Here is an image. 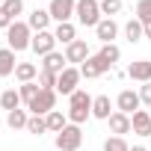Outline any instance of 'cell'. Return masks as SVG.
Returning a JSON list of instances; mask_svg holds the SVG:
<instances>
[{
	"label": "cell",
	"mask_w": 151,
	"mask_h": 151,
	"mask_svg": "<svg viewBox=\"0 0 151 151\" xmlns=\"http://www.w3.org/2000/svg\"><path fill=\"white\" fill-rule=\"evenodd\" d=\"M0 6H3V0H0Z\"/></svg>",
	"instance_id": "cell-38"
},
{
	"label": "cell",
	"mask_w": 151,
	"mask_h": 151,
	"mask_svg": "<svg viewBox=\"0 0 151 151\" xmlns=\"http://www.w3.org/2000/svg\"><path fill=\"white\" fill-rule=\"evenodd\" d=\"M107 122H110V130H113L116 136H124V133H130V130H133L130 116H124V113H119V110H116V113H113Z\"/></svg>",
	"instance_id": "cell-16"
},
{
	"label": "cell",
	"mask_w": 151,
	"mask_h": 151,
	"mask_svg": "<svg viewBox=\"0 0 151 151\" xmlns=\"http://www.w3.org/2000/svg\"><path fill=\"white\" fill-rule=\"evenodd\" d=\"M53 36H56V42H62L65 47H68L71 42H77V30H74V24H71V21H65V24H56Z\"/></svg>",
	"instance_id": "cell-19"
},
{
	"label": "cell",
	"mask_w": 151,
	"mask_h": 151,
	"mask_svg": "<svg viewBox=\"0 0 151 151\" xmlns=\"http://www.w3.org/2000/svg\"><path fill=\"white\" fill-rule=\"evenodd\" d=\"M110 110H113V104H110V95H98V98L92 101V116H95V119H104V122H107V119L113 116Z\"/></svg>",
	"instance_id": "cell-21"
},
{
	"label": "cell",
	"mask_w": 151,
	"mask_h": 151,
	"mask_svg": "<svg viewBox=\"0 0 151 151\" xmlns=\"http://www.w3.org/2000/svg\"><path fill=\"white\" fill-rule=\"evenodd\" d=\"M98 53H101V56H104L110 65H116V62L122 59V50H119V45H101V50H98Z\"/></svg>",
	"instance_id": "cell-28"
},
{
	"label": "cell",
	"mask_w": 151,
	"mask_h": 151,
	"mask_svg": "<svg viewBox=\"0 0 151 151\" xmlns=\"http://www.w3.org/2000/svg\"><path fill=\"white\" fill-rule=\"evenodd\" d=\"M139 101L151 107V83H142V89H139Z\"/></svg>",
	"instance_id": "cell-34"
},
{
	"label": "cell",
	"mask_w": 151,
	"mask_h": 151,
	"mask_svg": "<svg viewBox=\"0 0 151 151\" xmlns=\"http://www.w3.org/2000/svg\"><path fill=\"white\" fill-rule=\"evenodd\" d=\"M27 133H33V136L47 133V122H45V116H30V122H27Z\"/></svg>",
	"instance_id": "cell-27"
},
{
	"label": "cell",
	"mask_w": 151,
	"mask_h": 151,
	"mask_svg": "<svg viewBox=\"0 0 151 151\" xmlns=\"http://www.w3.org/2000/svg\"><path fill=\"white\" fill-rule=\"evenodd\" d=\"M0 9H3V12L15 21V18L24 12V0H3V6H0Z\"/></svg>",
	"instance_id": "cell-29"
},
{
	"label": "cell",
	"mask_w": 151,
	"mask_h": 151,
	"mask_svg": "<svg viewBox=\"0 0 151 151\" xmlns=\"http://www.w3.org/2000/svg\"><path fill=\"white\" fill-rule=\"evenodd\" d=\"M0 107H3L6 113L21 110V95H18V89H6L3 95H0Z\"/></svg>",
	"instance_id": "cell-22"
},
{
	"label": "cell",
	"mask_w": 151,
	"mask_h": 151,
	"mask_svg": "<svg viewBox=\"0 0 151 151\" xmlns=\"http://www.w3.org/2000/svg\"><path fill=\"white\" fill-rule=\"evenodd\" d=\"M12 24H15V21H12V18H9V15L3 12V9H0V30H9Z\"/></svg>",
	"instance_id": "cell-35"
},
{
	"label": "cell",
	"mask_w": 151,
	"mask_h": 151,
	"mask_svg": "<svg viewBox=\"0 0 151 151\" xmlns=\"http://www.w3.org/2000/svg\"><path fill=\"white\" fill-rule=\"evenodd\" d=\"M74 9H77V0H50V6H47V12H50V18L56 24L71 21L74 18Z\"/></svg>",
	"instance_id": "cell-6"
},
{
	"label": "cell",
	"mask_w": 151,
	"mask_h": 151,
	"mask_svg": "<svg viewBox=\"0 0 151 151\" xmlns=\"http://www.w3.org/2000/svg\"><path fill=\"white\" fill-rule=\"evenodd\" d=\"M110 68H113V65H110L101 53H95V56H89V59L80 65V74H83L86 80H95V77H101V74H107Z\"/></svg>",
	"instance_id": "cell-7"
},
{
	"label": "cell",
	"mask_w": 151,
	"mask_h": 151,
	"mask_svg": "<svg viewBox=\"0 0 151 151\" xmlns=\"http://www.w3.org/2000/svg\"><path fill=\"white\" fill-rule=\"evenodd\" d=\"M104 151H130V145L124 142V136H110L104 142Z\"/></svg>",
	"instance_id": "cell-30"
},
{
	"label": "cell",
	"mask_w": 151,
	"mask_h": 151,
	"mask_svg": "<svg viewBox=\"0 0 151 151\" xmlns=\"http://www.w3.org/2000/svg\"><path fill=\"white\" fill-rule=\"evenodd\" d=\"M18 62H15V50L12 47H0V77H9L15 74Z\"/></svg>",
	"instance_id": "cell-18"
},
{
	"label": "cell",
	"mask_w": 151,
	"mask_h": 151,
	"mask_svg": "<svg viewBox=\"0 0 151 151\" xmlns=\"http://www.w3.org/2000/svg\"><path fill=\"white\" fill-rule=\"evenodd\" d=\"M124 39H127L130 45H136V42L145 39V30H142V21H139V18H130V21L124 24Z\"/></svg>",
	"instance_id": "cell-20"
},
{
	"label": "cell",
	"mask_w": 151,
	"mask_h": 151,
	"mask_svg": "<svg viewBox=\"0 0 151 151\" xmlns=\"http://www.w3.org/2000/svg\"><path fill=\"white\" fill-rule=\"evenodd\" d=\"M92 95L86 92V89H77L71 98H68V110H83V113H92Z\"/></svg>",
	"instance_id": "cell-17"
},
{
	"label": "cell",
	"mask_w": 151,
	"mask_h": 151,
	"mask_svg": "<svg viewBox=\"0 0 151 151\" xmlns=\"http://www.w3.org/2000/svg\"><path fill=\"white\" fill-rule=\"evenodd\" d=\"M65 59H68L71 65H83V62L89 59V47H86V42H83V39L71 42V45L65 47Z\"/></svg>",
	"instance_id": "cell-10"
},
{
	"label": "cell",
	"mask_w": 151,
	"mask_h": 151,
	"mask_svg": "<svg viewBox=\"0 0 151 151\" xmlns=\"http://www.w3.org/2000/svg\"><path fill=\"white\" fill-rule=\"evenodd\" d=\"M95 36L101 39V45H113V39L119 36V24L113 18H101V24L95 27Z\"/></svg>",
	"instance_id": "cell-13"
},
{
	"label": "cell",
	"mask_w": 151,
	"mask_h": 151,
	"mask_svg": "<svg viewBox=\"0 0 151 151\" xmlns=\"http://www.w3.org/2000/svg\"><path fill=\"white\" fill-rule=\"evenodd\" d=\"M50 21H53V18H50V12H47V9H33V12H30V18H27V24H30V30H33V33H45Z\"/></svg>",
	"instance_id": "cell-15"
},
{
	"label": "cell",
	"mask_w": 151,
	"mask_h": 151,
	"mask_svg": "<svg viewBox=\"0 0 151 151\" xmlns=\"http://www.w3.org/2000/svg\"><path fill=\"white\" fill-rule=\"evenodd\" d=\"M139 92H133V89H124V92H119V98H116V107H119V113H124V116H133L136 110H139Z\"/></svg>",
	"instance_id": "cell-9"
},
{
	"label": "cell",
	"mask_w": 151,
	"mask_h": 151,
	"mask_svg": "<svg viewBox=\"0 0 151 151\" xmlns=\"http://www.w3.org/2000/svg\"><path fill=\"white\" fill-rule=\"evenodd\" d=\"M30 50H33L36 56H47V53H53V50H56V36H53L50 30L36 33L33 42H30Z\"/></svg>",
	"instance_id": "cell-8"
},
{
	"label": "cell",
	"mask_w": 151,
	"mask_h": 151,
	"mask_svg": "<svg viewBox=\"0 0 151 151\" xmlns=\"http://www.w3.org/2000/svg\"><path fill=\"white\" fill-rule=\"evenodd\" d=\"M74 15H77V21L83 27H98L101 24V3L98 0H77Z\"/></svg>",
	"instance_id": "cell-3"
},
{
	"label": "cell",
	"mask_w": 151,
	"mask_h": 151,
	"mask_svg": "<svg viewBox=\"0 0 151 151\" xmlns=\"http://www.w3.org/2000/svg\"><path fill=\"white\" fill-rule=\"evenodd\" d=\"M130 151H148V148H145V145H133Z\"/></svg>",
	"instance_id": "cell-37"
},
{
	"label": "cell",
	"mask_w": 151,
	"mask_h": 151,
	"mask_svg": "<svg viewBox=\"0 0 151 151\" xmlns=\"http://www.w3.org/2000/svg\"><path fill=\"white\" fill-rule=\"evenodd\" d=\"M98 3H101V0H98Z\"/></svg>",
	"instance_id": "cell-39"
},
{
	"label": "cell",
	"mask_w": 151,
	"mask_h": 151,
	"mask_svg": "<svg viewBox=\"0 0 151 151\" xmlns=\"http://www.w3.org/2000/svg\"><path fill=\"white\" fill-rule=\"evenodd\" d=\"M80 77H83V74H80V68H74V65H68L62 74H59V77H56V92L59 95H74V92H77V83H80Z\"/></svg>",
	"instance_id": "cell-4"
},
{
	"label": "cell",
	"mask_w": 151,
	"mask_h": 151,
	"mask_svg": "<svg viewBox=\"0 0 151 151\" xmlns=\"http://www.w3.org/2000/svg\"><path fill=\"white\" fill-rule=\"evenodd\" d=\"M83 145V130L80 124H65L56 133V151H77Z\"/></svg>",
	"instance_id": "cell-2"
},
{
	"label": "cell",
	"mask_w": 151,
	"mask_h": 151,
	"mask_svg": "<svg viewBox=\"0 0 151 151\" xmlns=\"http://www.w3.org/2000/svg\"><path fill=\"white\" fill-rule=\"evenodd\" d=\"M53 107H56V89H42L27 110H30V116H47V113H53Z\"/></svg>",
	"instance_id": "cell-5"
},
{
	"label": "cell",
	"mask_w": 151,
	"mask_h": 151,
	"mask_svg": "<svg viewBox=\"0 0 151 151\" xmlns=\"http://www.w3.org/2000/svg\"><path fill=\"white\" fill-rule=\"evenodd\" d=\"M30 42H33V30H30L27 21H15V24L6 30V45H9L15 53H18V50H27Z\"/></svg>",
	"instance_id": "cell-1"
},
{
	"label": "cell",
	"mask_w": 151,
	"mask_h": 151,
	"mask_svg": "<svg viewBox=\"0 0 151 151\" xmlns=\"http://www.w3.org/2000/svg\"><path fill=\"white\" fill-rule=\"evenodd\" d=\"M65 68H68V59H65V53L53 50V53L42 56V71H50V74H62Z\"/></svg>",
	"instance_id": "cell-12"
},
{
	"label": "cell",
	"mask_w": 151,
	"mask_h": 151,
	"mask_svg": "<svg viewBox=\"0 0 151 151\" xmlns=\"http://www.w3.org/2000/svg\"><path fill=\"white\" fill-rule=\"evenodd\" d=\"M119 12H122V0H101V15L113 18V15H119Z\"/></svg>",
	"instance_id": "cell-31"
},
{
	"label": "cell",
	"mask_w": 151,
	"mask_h": 151,
	"mask_svg": "<svg viewBox=\"0 0 151 151\" xmlns=\"http://www.w3.org/2000/svg\"><path fill=\"white\" fill-rule=\"evenodd\" d=\"M56 77H59V74H50V71H39V86H42V89H56Z\"/></svg>",
	"instance_id": "cell-33"
},
{
	"label": "cell",
	"mask_w": 151,
	"mask_h": 151,
	"mask_svg": "<svg viewBox=\"0 0 151 151\" xmlns=\"http://www.w3.org/2000/svg\"><path fill=\"white\" fill-rule=\"evenodd\" d=\"M36 74H39V68H36L33 62H18V68H15V77H18L21 83H33Z\"/></svg>",
	"instance_id": "cell-23"
},
{
	"label": "cell",
	"mask_w": 151,
	"mask_h": 151,
	"mask_svg": "<svg viewBox=\"0 0 151 151\" xmlns=\"http://www.w3.org/2000/svg\"><path fill=\"white\" fill-rule=\"evenodd\" d=\"M130 124H133V133L151 136V113H148V110H136V113L130 116Z\"/></svg>",
	"instance_id": "cell-14"
},
{
	"label": "cell",
	"mask_w": 151,
	"mask_h": 151,
	"mask_svg": "<svg viewBox=\"0 0 151 151\" xmlns=\"http://www.w3.org/2000/svg\"><path fill=\"white\" fill-rule=\"evenodd\" d=\"M127 77L139 83H151V59H136L127 65Z\"/></svg>",
	"instance_id": "cell-11"
},
{
	"label": "cell",
	"mask_w": 151,
	"mask_h": 151,
	"mask_svg": "<svg viewBox=\"0 0 151 151\" xmlns=\"http://www.w3.org/2000/svg\"><path fill=\"white\" fill-rule=\"evenodd\" d=\"M45 122H47V130L59 133V130L68 124V116H65V113H59V110H53V113H47V116H45Z\"/></svg>",
	"instance_id": "cell-25"
},
{
	"label": "cell",
	"mask_w": 151,
	"mask_h": 151,
	"mask_svg": "<svg viewBox=\"0 0 151 151\" xmlns=\"http://www.w3.org/2000/svg\"><path fill=\"white\" fill-rule=\"evenodd\" d=\"M142 30H145V39H151V21H148V24H142Z\"/></svg>",
	"instance_id": "cell-36"
},
{
	"label": "cell",
	"mask_w": 151,
	"mask_h": 151,
	"mask_svg": "<svg viewBox=\"0 0 151 151\" xmlns=\"http://www.w3.org/2000/svg\"><path fill=\"white\" fill-rule=\"evenodd\" d=\"M39 92H42V86H39V83H21V89H18V95H21V101H24L27 107L36 101V95H39Z\"/></svg>",
	"instance_id": "cell-26"
},
{
	"label": "cell",
	"mask_w": 151,
	"mask_h": 151,
	"mask_svg": "<svg viewBox=\"0 0 151 151\" xmlns=\"http://www.w3.org/2000/svg\"><path fill=\"white\" fill-rule=\"evenodd\" d=\"M136 18H139L142 24L151 21V0H139V3H136Z\"/></svg>",
	"instance_id": "cell-32"
},
{
	"label": "cell",
	"mask_w": 151,
	"mask_h": 151,
	"mask_svg": "<svg viewBox=\"0 0 151 151\" xmlns=\"http://www.w3.org/2000/svg\"><path fill=\"white\" fill-rule=\"evenodd\" d=\"M27 122H30V116H27V110H12L9 116H6V124L12 127V130H27Z\"/></svg>",
	"instance_id": "cell-24"
}]
</instances>
